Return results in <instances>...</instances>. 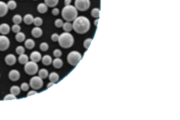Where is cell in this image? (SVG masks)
<instances>
[{
	"instance_id": "obj_1",
	"label": "cell",
	"mask_w": 180,
	"mask_h": 120,
	"mask_svg": "<svg viewBox=\"0 0 180 120\" xmlns=\"http://www.w3.org/2000/svg\"><path fill=\"white\" fill-rule=\"evenodd\" d=\"M91 23L85 16H79L74 20L72 28L75 32L78 34H86L90 29Z\"/></svg>"
},
{
	"instance_id": "obj_2",
	"label": "cell",
	"mask_w": 180,
	"mask_h": 120,
	"mask_svg": "<svg viewBox=\"0 0 180 120\" xmlns=\"http://www.w3.org/2000/svg\"><path fill=\"white\" fill-rule=\"evenodd\" d=\"M78 15V11L74 5H68L62 9V16L66 22H73Z\"/></svg>"
},
{
	"instance_id": "obj_3",
	"label": "cell",
	"mask_w": 180,
	"mask_h": 120,
	"mask_svg": "<svg viewBox=\"0 0 180 120\" xmlns=\"http://www.w3.org/2000/svg\"><path fill=\"white\" fill-rule=\"evenodd\" d=\"M58 42L59 45L64 49H68L74 45V36L69 32H64L59 37Z\"/></svg>"
},
{
	"instance_id": "obj_4",
	"label": "cell",
	"mask_w": 180,
	"mask_h": 120,
	"mask_svg": "<svg viewBox=\"0 0 180 120\" xmlns=\"http://www.w3.org/2000/svg\"><path fill=\"white\" fill-rule=\"evenodd\" d=\"M82 59V54L77 51H71L67 56L68 62L72 66H76Z\"/></svg>"
},
{
	"instance_id": "obj_5",
	"label": "cell",
	"mask_w": 180,
	"mask_h": 120,
	"mask_svg": "<svg viewBox=\"0 0 180 120\" xmlns=\"http://www.w3.org/2000/svg\"><path fill=\"white\" fill-rule=\"evenodd\" d=\"M25 72L29 76H34L36 75L39 70V66L37 63L32 62H28L25 64L24 66Z\"/></svg>"
},
{
	"instance_id": "obj_6",
	"label": "cell",
	"mask_w": 180,
	"mask_h": 120,
	"mask_svg": "<svg viewBox=\"0 0 180 120\" xmlns=\"http://www.w3.org/2000/svg\"><path fill=\"white\" fill-rule=\"evenodd\" d=\"M90 0H75V7L78 11H87L90 7Z\"/></svg>"
},
{
	"instance_id": "obj_7",
	"label": "cell",
	"mask_w": 180,
	"mask_h": 120,
	"mask_svg": "<svg viewBox=\"0 0 180 120\" xmlns=\"http://www.w3.org/2000/svg\"><path fill=\"white\" fill-rule=\"evenodd\" d=\"M29 85L35 90L40 89L43 85V79L41 78L39 76H34L29 81Z\"/></svg>"
},
{
	"instance_id": "obj_8",
	"label": "cell",
	"mask_w": 180,
	"mask_h": 120,
	"mask_svg": "<svg viewBox=\"0 0 180 120\" xmlns=\"http://www.w3.org/2000/svg\"><path fill=\"white\" fill-rule=\"evenodd\" d=\"M10 42L8 37L3 35L0 36V51H5L9 48Z\"/></svg>"
},
{
	"instance_id": "obj_9",
	"label": "cell",
	"mask_w": 180,
	"mask_h": 120,
	"mask_svg": "<svg viewBox=\"0 0 180 120\" xmlns=\"http://www.w3.org/2000/svg\"><path fill=\"white\" fill-rule=\"evenodd\" d=\"M9 79L12 82H17L20 78L19 71L16 69H12L9 72Z\"/></svg>"
},
{
	"instance_id": "obj_10",
	"label": "cell",
	"mask_w": 180,
	"mask_h": 120,
	"mask_svg": "<svg viewBox=\"0 0 180 120\" xmlns=\"http://www.w3.org/2000/svg\"><path fill=\"white\" fill-rule=\"evenodd\" d=\"M5 62L7 65H9V66H12L14 64H16V62H17V59L14 54H8L5 57Z\"/></svg>"
},
{
	"instance_id": "obj_11",
	"label": "cell",
	"mask_w": 180,
	"mask_h": 120,
	"mask_svg": "<svg viewBox=\"0 0 180 120\" xmlns=\"http://www.w3.org/2000/svg\"><path fill=\"white\" fill-rule=\"evenodd\" d=\"M42 54H40L39 51H34L30 54V59H31V61L36 62V63L39 62L40 60L42 59Z\"/></svg>"
},
{
	"instance_id": "obj_12",
	"label": "cell",
	"mask_w": 180,
	"mask_h": 120,
	"mask_svg": "<svg viewBox=\"0 0 180 120\" xmlns=\"http://www.w3.org/2000/svg\"><path fill=\"white\" fill-rule=\"evenodd\" d=\"M8 8L7 5V3L5 2L0 1V17H2L5 16L8 14Z\"/></svg>"
},
{
	"instance_id": "obj_13",
	"label": "cell",
	"mask_w": 180,
	"mask_h": 120,
	"mask_svg": "<svg viewBox=\"0 0 180 120\" xmlns=\"http://www.w3.org/2000/svg\"><path fill=\"white\" fill-rule=\"evenodd\" d=\"M31 35L35 38H39L43 35V31L39 27H35L31 30Z\"/></svg>"
},
{
	"instance_id": "obj_14",
	"label": "cell",
	"mask_w": 180,
	"mask_h": 120,
	"mask_svg": "<svg viewBox=\"0 0 180 120\" xmlns=\"http://www.w3.org/2000/svg\"><path fill=\"white\" fill-rule=\"evenodd\" d=\"M10 31V26L8 23H2L0 25V34L2 35H7Z\"/></svg>"
},
{
	"instance_id": "obj_15",
	"label": "cell",
	"mask_w": 180,
	"mask_h": 120,
	"mask_svg": "<svg viewBox=\"0 0 180 120\" xmlns=\"http://www.w3.org/2000/svg\"><path fill=\"white\" fill-rule=\"evenodd\" d=\"M52 65L56 69H60L63 66V61L59 59V57H56V59H54V61H52Z\"/></svg>"
},
{
	"instance_id": "obj_16",
	"label": "cell",
	"mask_w": 180,
	"mask_h": 120,
	"mask_svg": "<svg viewBox=\"0 0 180 120\" xmlns=\"http://www.w3.org/2000/svg\"><path fill=\"white\" fill-rule=\"evenodd\" d=\"M42 63L46 66H49L52 63V58L49 55H45V56H43V57L42 58Z\"/></svg>"
},
{
	"instance_id": "obj_17",
	"label": "cell",
	"mask_w": 180,
	"mask_h": 120,
	"mask_svg": "<svg viewBox=\"0 0 180 120\" xmlns=\"http://www.w3.org/2000/svg\"><path fill=\"white\" fill-rule=\"evenodd\" d=\"M34 16L31 15V14H26L25 15L24 17H23V22L25 24L27 25H31L32 24L33 22H34Z\"/></svg>"
},
{
	"instance_id": "obj_18",
	"label": "cell",
	"mask_w": 180,
	"mask_h": 120,
	"mask_svg": "<svg viewBox=\"0 0 180 120\" xmlns=\"http://www.w3.org/2000/svg\"><path fill=\"white\" fill-rule=\"evenodd\" d=\"M48 7L47 6L46 4L45 3H39V5H37V9L38 12L39 14H45L48 11Z\"/></svg>"
},
{
	"instance_id": "obj_19",
	"label": "cell",
	"mask_w": 180,
	"mask_h": 120,
	"mask_svg": "<svg viewBox=\"0 0 180 120\" xmlns=\"http://www.w3.org/2000/svg\"><path fill=\"white\" fill-rule=\"evenodd\" d=\"M49 79L50 82H54V83H56L59 79V76L57 73L51 72V74H49Z\"/></svg>"
},
{
	"instance_id": "obj_20",
	"label": "cell",
	"mask_w": 180,
	"mask_h": 120,
	"mask_svg": "<svg viewBox=\"0 0 180 120\" xmlns=\"http://www.w3.org/2000/svg\"><path fill=\"white\" fill-rule=\"evenodd\" d=\"M25 47L28 49H32L35 47V42L32 39H28L25 41Z\"/></svg>"
},
{
	"instance_id": "obj_21",
	"label": "cell",
	"mask_w": 180,
	"mask_h": 120,
	"mask_svg": "<svg viewBox=\"0 0 180 120\" xmlns=\"http://www.w3.org/2000/svg\"><path fill=\"white\" fill-rule=\"evenodd\" d=\"M18 61L21 64H25L29 62V57L26 54H21L18 57Z\"/></svg>"
},
{
	"instance_id": "obj_22",
	"label": "cell",
	"mask_w": 180,
	"mask_h": 120,
	"mask_svg": "<svg viewBox=\"0 0 180 120\" xmlns=\"http://www.w3.org/2000/svg\"><path fill=\"white\" fill-rule=\"evenodd\" d=\"M45 3L49 8H54L59 3V0H44Z\"/></svg>"
},
{
	"instance_id": "obj_23",
	"label": "cell",
	"mask_w": 180,
	"mask_h": 120,
	"mask_svg": "<svg viewBox=\"0 0 180 120\" xmlns=\"http://www.w3.org/2000/svg\"><path fill=\"white\" fill-rule=\"evenodd\" d=\"M62 28H63V31H65V32H70L73 29L72 24L69 22H65V23H63Z\"/></svg>"
},
{
	"instance_id": "obj_24",
	"label": "cell",
	"mask_w": 180,
	"mask_h": 120,
	"mask_svg": "<svg viewBox=\"0 0 180 120\" xmlns=\"http://www.w3.org/2000/svg\"><path fill=\"white\" fill-rule=\"evenodd\" d=\"M38 75L42 79H45L49 76V72L48 69H42L38 71Z\"/></svg>"
},
{
	"instance_id": "obj_25",
	"label": "cell",
	"mask_w": 180,
	"mask_h": 120,
	"mask_svg": "<svg viewBox=\"0 0 180 120\" xmlns=\"http://www.w3.org/2000/svg\"><path fill=\"white\" fill-rule=\"evenodd\" d=\"M21 91V88L17 85H14L10 88V93L12 94L14 96H18Z\"/></svg>"
},
{
	"instance_id": "obj_26",
	"label": "cell",
	"mask_w": 180,
	"mask_h": 120,
	"mask_svg": "<svg viewBox=\"0 0 180 120\" xmlns=\"http://www.w3.org/2000/svg\"><path fill=\"white\" fill-rule=\"evenodd\" d=\"M16 39L18 42H23L25 39V35L23 32H18L16 35Z\"/></svg>"
},
{
	"instance_id": "obj_27",
	"label": "cell",
	"mask_w": 180,
	"mask_h": 120,
	"mask_svg": "<svg viewBox=\"0 0 180 120\" xmlns=\"http://www.w3.org/2000/svg\"><path fill=\"white\" fill-rule=\"evenodd\" d=\"M12 21L14 23V24H20L23 21V18L22 16L19 15V14H16L15 16H14L12 18Z\"/></svg>"
},
{
	"instance_id": "obj_28",
	"label": "cell",
	"mask_w": 180,
	"mask_h": 120,
	"mask_svg": "<svg viewBox=\"0 0 180 120\" xmlns=\"http://www.w3.org/2000/svg\"><path fill=\"white\" fill-rule=\"evenodd\" d=\"M7 5H8V9L14 10V9H15L17 8V3L14 0H9V2H8V3H7Z\"/></svg>"
},
{
	"instance_id": "obj_29",
	"label": "cell",
	"mask_w": 180,
	"mask_h": 120,
	"mask_svg": "<svg viewBox=\"0 0 180 120\" xmlns=\"http://www.w3.org/2000/svg\"><path fill=\"white\" fill-rule=\"evenodd\" d=\"M36 27H39L43 24V19L39 17H36L34 19V22H33Z\"/></svg>"
},
{
	"instance_id": "obj_30",
	"label": "cell",
	"mask_w": 180,
	"mask_h": 120,
	"mask_svg": "<svg viewBox=\"0 0 180 120\" xmlns=\"http://www.w3.org/2000/svg\"><path fill=\"white\" fill-rule=\"evenodd\" d=\"M99 9L98 8H94L91 11V15L94 18H99Z\"/></svg>"
},
{
	"instance_id": "obj_31",
	"label": "cell",
	"mask_w": 180,
	"mask_h": 120,
	"mask_svg": "<svg viewBox=\"0 0 180 120\" xmlns=\"http://www.w3.org/2000/svg\"><path fill=\"white\" fill-rule=\"evenodd\" d=\"M92 41L93 39L91 38H88L85 40L84 42H83V47H84V48L88 49V48H89V46H90V45H91V43L92 42Z\"/></svg>"
},
{
	"instance_id": "obj_32",
	"label": "cell",
	"mask_w": 180,
	"mask_h": 120,
	"mask_svg": "<svg viewBox=\"0 0 180 120\" xmlns=\"http://www.w3.org/2000/svg\"><path fill=\"white\" fill-rule=\"evenodd\" d=\"M39 48L42 51H46L49 49V45L46 42H43L40 44Z\"/></svg>"
},
{
	"instance_id": "obj_33",
	"label": "cell",
	"mask_w": 180,
	"mask_h": 120,
	"mask_svg": "<svg viewBox=\"0 0 180 120\" xmlns=\"http://www.w3.org/2000/svg\"><path fill=\"white\" fill-rule=\"evenodd\" d=\"M11 30H12V31L14 33L17 34V33L21 31V27H20V25L19 24H14L11 27Z\"/></svg>"
},
{
	"instance_id": "obj_34",
	"label": "cell",
	"mask_w": 180,
	"mask_h": 120,
	"mask_svg": "<svg viewBox=\"0 0 180 120\" xmlns=\"http://www.w3.org/2000/svg\"><path fill=\"white\" fill-rule=\"evenodd\" d=\"M16 51L18 55H21V54H23L25 53V48L22 45H19L16 48Z\"/></svg>"
},
{
	"instance_id": "obj_35",
	"label": "cell",
	"mask_w": 180,
	"mask_h": 120,
	"mask_svg": "<svg viewBox=\"0 0 180 120\" xmlns=\"http://www.w3.org/2000/svg\"><path fill=\"white\" fill-rule=\"evenodd\" d=\"M63 20L61 19H56V21H55V25H56V28H62V27L63 26Z\"/></svg>"
},
{
	"instance_id": "obj_36",
	"label": "cell",
	"mask_w": 180,
	"mask_h": 120,
	"mask_svg": "<svg viewBox=\"0 0 180 120\" xmlns=\"http://www.w3.org/2000/svg\"><path fill=\"white\" fill-rule=\"evenodd\" d=\"M13 99H17V97L16 96H14L12 94H8L5 96L3 100H13Z\"/></svg>"
},
{
	"instance_id": "obj_37",
	"label": "cell",
	"mask_w": 180,
	"mask_h": 120,
	"mask_svg": "<svg viewBox=\"0 0 180 120\" xmlns=\"http://www.w3.org/2000/svg\"><path fill=\"white\" fill-rule=\"evenodd\" d=\"M53 54H54V56L55 57H60L62 56V51L59 49H55L53 52Z\"/></svg>"
},
{
	"instance_id": "obj_38",
	"label": "cell",
	"mask_w": 180,
	"mask_h": 120,
	"mask_svg": "<svg viewBox=\"0 0 180 120\" xmlns=\"http://www.w3.org/2000/svg\"><path fill=\"white\" fill-rule=\"evenodd\" d=\"M20 88H21V89H22V91H28V89H29V85H28V83H25V82H24V83H22Z\"/></svg>"
},
{
	"instance_id": "obj_39",
	"label": "cell",
	"mask_w": 180,
	"mask_h": 120,
	"mask_svg": "<svg viewBox=\"0 0 180 120\" xmlns=\"http://www.w3.org/2000/svg\"><path fill=\"white\" fill-rule=\"evenodd\" d=\"M59 37V36L57 34H53L51 36V39L53 42H58Z\"/></svg>"
},
{
	"instance_id": "obj_40",
	"label": "cell",
	"mask_w": 180,
	"mask_h": 120,
	"mask_svg": "<svg viewBox=\"0 0 180 120\" xmlns=\"http://www.w3.org/2000/svg\"><path fill=\"white\" fill-rule=\"evenodd\" d=\"M51 14L54 15V16H57L59 14V9L58 8H54V9L51 10Z\"/></svg>"
},
{
	"instance_id": "obj_41",
	"label": "cell",
	"mask_w": 180,
	"mask_h": 120,
	"mask_svg": "<svg viewBox=\"0 0 180 120\" xmlns=\"http://www.w3.org/2000/svg\"><path fill=\"white\" fill-rule=\"evenodd\" d=\"M37 92L36 91H30L28 92V94H27V97H29V96H31L33 95H35V94H37Z\"/></svg>"
},
{
	"instance_id": "obj_42",
	"label": "cell",
	"mask_w": 180,
	"mask_h": 120,
	"mask_svg": "<svg viewBox=\"0 0 180 120\" xmlns=\"http://www.w3.org/2000/svg\"><path fill=\"white\" fill-rule=\"evenodd\" d=\"M71 3V0H65L64 3L65 5H70V3Z\"/></svg>"
},
{
	"instance_id": "obj_43",
	"label": "cell",
	"mask_w": 180,
	"mask_h": 120,
	"mask_svg": "<svg viewBox=\"0 0 180 120\" xmlns=\"http://www.w3.org/2000/svg\"><path fill=\"white\" fill-rule=\"evenodd\" d=\"M55 84V83H54V82H50V83H49L48 84V85H47V88H50V87H51L52 85H54Z\"/></svg>"
},
{
	"instance_id": "obj_44",
	"label": "cell",
	"mask_w": 180,
	"mask_h": 120,
	"mask_svg": "<svg viewBox=\"0 0 180 120\" xmlns=\"http://www.w3.org/2000/svg\"><path fill=\"white\" fill-rule=\"evenodd\" d=\"M98 21H99V19L98 18H96V19L94 21V25H95V26L97 27V23H98Z\"/></svg>"
},
{
	"instance_id": "obj_45",
	"label": "cell",
	"mask_w": 180,
	"mask_h": 120,
	"mask_svg": "<svg viewBox=\"0 0 180 120\" xmlns=\"http://www.w3.org/2000/svg\"><path fill=\"white\" fill-rule=\"evenodd\" d=\"M34 1H36V0H34Z\"/></svg>"
}]
</instances>
